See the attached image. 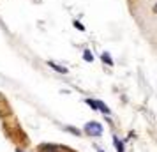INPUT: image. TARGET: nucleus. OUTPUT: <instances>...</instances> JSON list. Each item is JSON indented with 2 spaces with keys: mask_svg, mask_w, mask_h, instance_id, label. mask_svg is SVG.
<instances>
[{
  "mask_svg": "<svg viewBox=\"0 0 157 152\" xmlns=\"http://www.w3.org/2000/svg\"><path fill=\"white\" fill-rule=\"evenodd\" d=\"M16 152H21V150H16Z\"/></svg>",
  "mask_w": 157,
  "mask_h": 152,
  "instance_id": "obj_10",
  "label": "nucleus"
},
{
  "mask_svg": "<svg viewBox=\"0 0 157 152\" xmlns=\"http://www.w3.org/2000/svg\"><path fill=\"white\" fill-rule=\"evenodd\" d=\"M83 58H85L87 62H92V60H94V55L88 52V50H85V52H83Z\"/></svg>",
  "mask_w": 157,
  "mask_h": 152,
  "instance_id": "obj_6",
  "label": "nucleus"
},
{
  "mask_svg": "<svg viewBox=\"0 0 157 152\" xmlns=\"http://www.w3.org/2000/svg\"><path fill=\"white\" fill-rule=\"evenodd\" d=\"M48 66H49L51 69L58 71V73H62V74H65V73H67V69H65V67H62V66H58V64H55V62H48Z\"/></svg>",
  "mask_w": 157,
  "mask_h": 152,
  "instance_id": "obj_3",
  "label": "nucleus"
},
{
  "mask_svg": "<svg viewBox=\"0 0 157 152\" xmlns=\"http://www.w3.org/2000/svg\"><path fill=\"white\" fill-rule=\"evenodd\" d=\"M87 104L88 106H92L94 110H99V111H102V113H106V115H110V108L102 103V101H94V99H87Z\"/></svg>",
  "mask_w": 157,
  "mask_h": 152,
  "instance_id": "obj_2",
  "label": "nucleus"
},
{
  "mask_svg": "<svg viewBox=\"0 0 157 152\" xmlns=\"http://www.w3.org/2000/svg\"><path fill=\"white\" fill-rule=\"evenodd\" d=\"M85 131H87L90 136H99V135L102 133V126H101L99 122H88V124L85 126Z\"/></svg>",
  "mask_w": 157,
  "mask_h": 152,
  "instance_id": "obj_1",
  "label": "nucleus"
},
{
  "mask_svg": "<svg viewBox=\"0 0 157 152\" xmlns=\"http://www.w3.org/2000/svg\"><path fill=\"white\" fill-rule=\"evenodd\" d=\"M74 27H76L78 30H85V27H83V25H81L80 21H74Z\"/></svg>",
  "mask_w": 157,
  "mask_h": 152,
  "instance_id": "obj_7",
  "label": "nucleus"
},
{
  "mask_svg": "<svg viewBox=\"0 0 157 152\" xmlns=\"http://www.w3.org/2000/svg\"><path fill=\"white\" fill-rule=\"evenodd\" d=\"M69 131H71V133H74V135H80V131L78 129H74V127H67Z\"/></svg>",
  "mask_w": 157,
  "mask_h": 152,
  "instance_id": "obj_8",
  "label": "nucleus"
},
{
  "mask_svg": "<svg viewBox=\"0 0 157 152\" xmlns=\"http://www.w3.org/2000/svg\"><path fill=\"white\" fill-rule=\"evenodd\" d=\"M101 58H102V60H104V62H106L108 66H113V60H111V57H110V55H108L106 52L102 53V57H101Z\"/></svg>",
  "mask_w": 157,
  "mask_h": 152,
  "instance_id": "obj_5",
  "label": "nucleus"
},
{
  "mask_svg": "<svg viewBox=\"0 0 157 152\" xmlns=\"http://www.w3.org/2000/svg\"><path fill=\"white\" fill-rule=\"evenodd\" d=\"M97 152H104V150H101V149H99V150H97Z\"/></svg>",
  "mask_w": 157,
  "mask_h": 152,
  "instance_id": "obj_9",
  "label": "nucleus"
},
{
  "mask_svg": "<svg viewBox=\"0 0 157 152\" xmlns=\"http://www.w3.org/2000/svg\"><path fill=\"white\" fill-rule=\"evenodd\" d=\"M113 143H115V147H117V152H125L124 150V143H122L117 136H113Z\"/></svg>",
  "mask_w": 157,
  "mask_h": 152,
  "instance_id": "obj_4",
  "label": "nucleus"
}]
</instances>
